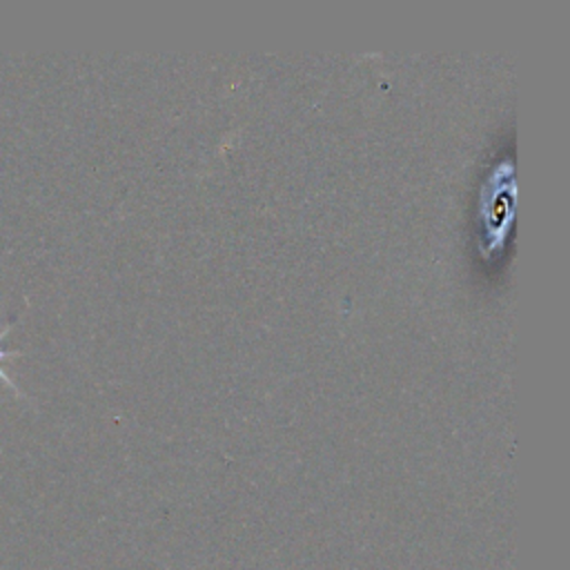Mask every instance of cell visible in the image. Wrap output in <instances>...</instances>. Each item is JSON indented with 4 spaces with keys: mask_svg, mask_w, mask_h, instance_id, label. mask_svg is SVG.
Segmentation results:
<instances>
[{
    "mask_svg": "<svg viewBox=\"0 0 570 570\" xmlns=\"http://www.w3.org/2000/svg\"><path fill=\"white\" fill-rule=\"evenodd\" d=\"M9 330H11V323H9V325H4V327L0 330V379H2L4 383H9V385L13 387V392H18V385H16V383L11 381V376H9V374H4V370H2V358L7 356V352L2 350V338L9 334Z\"/></svg>",
    "mask_w": 570,
    "mask_h": 570,
    "instance_id": "cell-1",
    "label": "cell"
}]
</instances>
